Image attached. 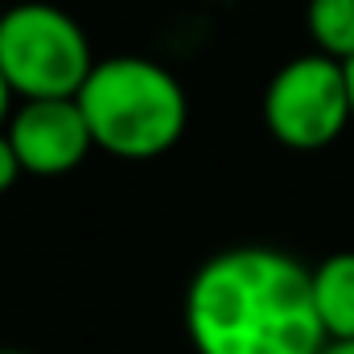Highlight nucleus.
Wrapping results in <instances>:
<instances>
[{
	"instance_id": "nucleus-3",
	"label": "nucleus",
	"mask_w": 354,
	"mask_h": 354,
	"mask_svg": "<svg viewBox=\"0 0 354 354\" xmlns=\"http://www.w3.org/2000/svg\"><path fill=\"white\" fill-rule=\"evenodd\" d=\"M95 62L87 29L66 8L21 0L0 12V71L17 99H75Z\"/></svg>"
},
{
	"instance_id": "nucleus-9",
	"label": "nucleus",
	"mask_w": 354,
	"mask_h": 354,
	"mask_svg": "<svg viewBox=\"0 0 354 354\" xmlns=\"http://www.w3.org/2000/svg\"><path fill=\"white\" fill-rule=\"evenodd\" d=\"M12 107H17V95H12L8 79H4V71H0V132L8 128V115H12Z\"/></svg>"
},
{
	"instance_id": "nucleus-1",
	"label": "nucleus",
	"mask_w": 354,
	"mask_h": 354,
	"mask_svg": "<svg viewBox=\"0 0 354 354\" xmlns=\"http://www.w3.org/2000/svg\"><path fill=\"white\" fill-rule=\"evenodd\" d=\"M198 354H317L322 330L309 264L280 248H227L194 272L181 301Z\"/></svg>"
},
{
	"instance_id": "nucleus-10",
	"label": "nucleus",
	"mask_w": 354,
	"mask_h": 354,
	"mask_svg": "<svg viewBox=\"0 0 354 354\" xmlns=\"http://www.w3.org/2000/svg\"><path fill=\"white\" fill-rule=\"evenodd\" d=\"M317 354H354V338L351 342H326Z\"/></svg>"
},
{
	"instance_id": "nucleus-8",
	"label": "nucleus",
	"mask_w": 354,
	"mask_h": 354,
	"mask_svg": "<svg viewBox=\"0 0 354 354\" xmlns=\"http://www.w3.org/2000/svg\"><path fill=\"white\" fill-rule=\"evenodd\" d=\"M21 177H25V169H21V157H17V149H12L8 132H0V194H8Z\"/></svg>"
},
{
	"instance_id": "nucleus-11",
	"label": "nucleus",
	"mask_w": 354,
	"mask_h": 354,
	"mask_svg": "<svg viewBox=\"0 0 354 354\" xmlns=\"http://www.w3.org/2000/svg\"><path fill=\"white\" fill-rule=\"evenodd\" d=\"M346 87H351V111H354V58L346 62Z\"/></svg>"
},
{
	"instance_id": "nucleus-6",
	"label": "nucleus",
	"mask_w": 354,
	"mask_h": 354,
	"mask_svg": "<svg viewBox=\"0 0 354 354\" xmlns=\"http://www.w3.org/2000/svg\"><path fill=\"white\" fill-rule=\"evenodd\" d=\"M313 305L330 342L354 338V252H334L309 268Z\"/></svg>"
},
{
	"instance_id": "nucleus-7",
	"label": "nucleus",
	"mask_w": 354,
	"mask_h": 354,
	"mask_svg": "<svg viewBox=\"0 0 354 354\" xmlns=\"http://www.w3.org/2000/svg\"><path fill=\"white\" fill-rule=\"evenodd\" d=\"M305 29L317 54H330L338 62L354 58V0H309Z\"/></svg>"
},
{
	"instance_id": "nucleus-2",
	"label": "nucleus",
	"mask_w": 354,
	"mask_h": 354,
	"mask_svg": "<svg viewBox=\"0 0 354 354\" xmlns=\"http://www.w3.org/2000/svg\"><path fill=\"white\" fill-rule=\"evenodd\" d=\"M91 124L95 149L120 161L165 157L189 124V99L169 66L145 54L99 58L75 95Z\"/></svg>"
},
{
	"instance_id": "nucleus-5",
	"label": "nucleus",
	"mask_w": 354,
	"mask_h": 354,
	"mask_svg": "<svg viewBox=\"0 0 354 354\" xmlns=\"http://www.w3.org/2000/svg\"><path fill=\"white\" fill-rule=\"evenodd\" d=\"M4 132L29 177H66L95 153L79 99H17Z\"/></svg>"
},
{
	"instance_id": "nucleus-12",
	"label": "nucleus",
	"mask_w": 354,
	"mask_h": 354,
	"mask_svg": "<svg viewBox=\"0 0 354 354\" xmlns=\"http://www.w3.org/2000/svg\"><path fill=\"white\" fill-rule=\"evenodd\" d=\"M0 354H29V351H12V346H0Z\"/></svg>"
},
{
	"instance_id": "nucleus-4",
	"label": "nucleus",
	"mask_w": 354,
	"mask_h": 354,
	"mask_svg": "<svg viewBox=\"0 0 354 354\" xmlns=\"http://www.w3.org/2000/svg\"><path fill=\"white\" fill-rule=\"evenodd\" d=\"M260 115H264L268 136L292 153L330 149L346 128H354L346 62L317 50L288 58L268 79Z\"/></svg>"
}]
</instances>
